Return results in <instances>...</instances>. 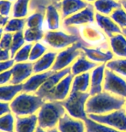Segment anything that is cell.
<instances>
[{"mask_svg":"<svg viewBox=\"0 0 126 132\" xmlns=\"http://www.w3.org/2000/svg\"><path fill=\"white\" fill-rule=\"evenodd\" d=\"M15 116L12 112L0 117V131L15 132Z\"/></svg>","mask_w":126,"mask_h":132,"instance_id":"obj_30","label":"cell"},{"mask_svg":"<svg viewBox=\"0 0 126 132\" xmlns=\"http://www.w3.org/2000/svg\"><path fill=\"white\" fill-rule=\"evenodd\" d=\"M106 68V64H103L101 65H98L92 71L90 76V87H89L90 89L88 92L90 96H94L102 92V89H103L102 83L104 81Z\"/></svg>","mask_w":126,"mask_h":132,"instance_id":"obj_15","label":"cell"},{"mask_svg":"<svg viewBox=\"0 0 126 132\" xmlns=\"http://www.w3.org/2000/svg\"><path fill=\"white\" fill-rule=\"evenodd\" d=\"M46 22L48 31H56L60 28V15L56 5L49 4L46 7Z\"/></svg>","mask_w":126,"mask_h":132,"instance_id":"obj_23","label":"cell"},{"mask_svg":"<svg viewBox=\"0 0 126 132\" xmlns=\"http://www.w3.org/2000/svg\"><path fill=\"white\" fill-rule=\"evenodd\" d=\"M119 1H122V0H119Z\"/></svg>","mask_w":126,"mask_h":132,"instance_id":"obj_55","label":"cell"},{"mask_svg":"<svg viewBox=\"0 0 126 132\" xmlns=\"http://www.w3.org/2000/svg\"><path fill=\"white\" fill-rule=\"evenodd\" d=\"M84 123H85L86 125L87 132H124L116 130L114 128L109 127L107 125H102V123H99L89 118L84 120Z\"/></svg>","mask_w":126,"mask_h":132,"instance_id":"obj_28","label":"cell"},{"mask_svg":"<svg viewBox=\"0 0 126 132\" xmlns=\"http://www.w3.org/2000/svg\"><path fill=\"white\" fill-rule=\"evenodd\" d=\"M57 130L59 132H85L86 125L82 120L74 118L68 113H65L60 118Z\"/></svg>","mask_w":126,"mask_h":132,"instance_id":"obj_13","label":"cell"},{"mask_svg":"<svg viewBox=\"0 0 126 132\" xmlns=\"http://www.w3.org/2000/svg\"><path fill=\"white\" fill-rule=\"evenodd\" d=\"M98 64L97 63L89 61L87 59V57L85 54L82 53L75 61L73 63L71 67V74L74 76L81 75L82 73L88 72L89 70H94V68H96Z\"/></svg>","mask_w":126,"mask_h":132,"instance_id":"obj_21","label":"cell"},{"mask_svg":"<svg viewBox=\"0 0 126 132\" xmlns=\"http://www.w3.org/2000/svg\"><path fill=\"white\" fill-rule=\"evenodd\" d=\"M0 132H2V131H0Z\"/></svg>","mask_w":126,"mask_h":132,"instance_id":"obj_56","label":"cell"},{"mask_svg":"<svg viewBox=\"0 0 126 132\" xmlns=\"http://www.w3.org/2000/svg\"><path fill=\"white\" fill-rule=\"evenodd\" d=\"M8 1H10V2H12V1H15V0H8Z\"/></svg>","mask_w":126,"mask_h":132,"instance_id":"obj_53","label":"cell"},{"mask_svg":"<svg viewBox=\"0 0 126 132\" xmlns=\"http://www.w3.org/2000/svg\"><path fill=\"white\" fill-rule=\"evenodd\" d=\"M47 132H59V130H57V128H53V129H51V130H48Z\"/></svg>","mask_w":126,"mask_h":132,"instance_id":"obj_49","label":"cell"},{"mask_svg":"<svg viewBox=\"0 0 126 132\" xmlns=\"http://www.w3.org/2000/svg\"><path fill=\"white\" fill-rule=\"evenodd\" d=\"M52 70H47L42 73L33 74L25 82L22 83L23 92L26 93L35 94L39 90V88L43 85V83L47 80V78L53 73Z\"/></svg>","mask_w":126,"mask_h":132,"instance_id":"obj_14","label":"cell"},{"mask_svg":"<svg viewBox=\"0 0 126 132\" xmlns=\"http://www.w3.org/2000/svg\"><path fill=\"white\" fill-rule=\"evenodd\" d=\"M12 38H13L12 33L5 32L3 34L2 39H1V40H0V48L10 50V46H11Z\"/></svg>","mask_w":126,"mask_h":132,"instance_id":"obj_39","label":"cell"},{"mask_svg":"<svg viewBox=\"0 0 126 132\" xmlns=\"http://www.w3.org/2000/svg\"><path fill=\"white\" fill-rule=\"evenodd\" d=\"M124 105H125V109H126V100H125V104Z\"/></svg>","mask_w":126,"mask_h":132,"instance_id":"obj_54","label":"cell"},{"mask_svg":"<svg viewBox=\"0 0 126 132\" xmlns=\"http://www.w3.org/2000/svg\"><path fill=\"white\" fill-rule=\"evenodd\" d=\"M124 104L125 98L112 95L108 92L104 91L89 97L86 103V112L88 115H104L122 109Z\"/></svg>","mask_w":126,"mask_h":132,"instance_id":"obj_1","label":"cell"},{"mask_svg":"<svg viewBox=\"0 0 126 132\" xmlns=\"http://www.w3.org/2000/svg\"><path fill=\"white\" fill-rule=\"evenodd\" d=\"M30 0H15L12 7V16L24 18L28 15V4Z\"/></svg>","mask_w":126,"mask_h":132,"instance_id":"obj_29","label":"cell"},{"mask_svg":"<svg viewBox=\"0 0 126 132\" xmlns=\"http://www.w3.org/2000/svg\"><path fill=\"white\" fill-rule=\"evenodd\" d=\"M90 97L87 92L70 91L69 96L61 101L62 105L66 110V112L72 118L77 119L86 120L88 113L86 112V103Z\"/></svg>","mask_w":126,"mask_h":132,"instance_id":"obj_4","label":"cell"},{"mask_svg":"<svg viewBox=\"0 0 126 132\" xmlns=\"http://www.w3.org/2000/svg\"><path fill=\"white\" fill-rule=\"evenodd\" d=\"M26 25V19L25 18H11L8 21L7 24L4 28V32L6 33H16L20 31H23Z\"/></svg>","mask_w":126,"mask_h":132,"instance_id":"obj_32","label":"cell"},{"mask_svg":"<svg viewBox=\"0 0 126 132\" xmlns=\"http://www.w3.org/2000/svg\"><path fill=\"white\" fill-rule=\"evenodd\" d=\"M109 39L112 52L117 57L126 59V37L123 34H116Z\"/></svg>","mask_w":126,"mask_h":132,"instance_id":"obj_25","label":"cell"},{"mask_svg":"<svg viewBox=\"0 0 126 132\" xmlns=\"http://www.w3.org/2000/svg\"><path fill=\"white\" fill-rule=\"evenodd\" d=\"M80 34L84 40L92 45H97L105 39L103 34L91 25L82 27L80 29Z\"/></svg>","mask_w":126,"mask_h":132,"instance_id":"obj_22","label":"cell"},{"mask_svg":"<svg viewBox=\"0 0 126 132\" xmlns=\"http://www.w3.org/2000/svg\"><path fill=\"white\" fill-rule=\"evenodd\" d=\"M22 92H23L22 84H10L0 86V101L10 103Z\"/></svg>","mask_w":126,"mask_h":132,"instance_id":"obj_24","label":"cell"},{"mask_svg":"<svg viewBox=\"0 0 126 132\" xmlns=\"http://www.w3.org/2000/svg\"><path fill=\"white\" fill-rule=\"evenodd\" d=\"M90 73L86 72L74 76L71 86V91L87 92L90 87Z\"/></svg>","mask_w":126,"mask_h":132,"instance_id":"obj_27","label":"cell"},{"mask_svg":"<svg viewBox=\"0 0 126 132\" xmlns=\"http://www.w3.org/2000/svg\"><path fill=\"white\" fill-rule=\"evenodd\" d=\"M106 65L107 69L126 77V59L111 60Z\"/></svg>","mask_w":126,"mask_h":132,"instance_id":"obj_34","label":"cell"},{"mask_svg":"<svg viewBox=\"0 0 126 132\" xmlns=\"http://www.w3.org/2000/svg\"><path fill=\"white\" fill-rule=\"evenodd\" d=\"M33 45L32 43H28L24 45L22 48H20L17 51L16 53L15 54L13 59L15 60V63H24L29 60L30 52L32 50Z\"/></svg>","mask_w":126,"mask_h":132,"instance_id":"obj_36","label":"cell"},{"mask_svg":"<svg viewBox=\"0 0 126 132\" xmlns=\"http://www.w3.org/2000/svg\"><path fill=\"white\" fill-rule=\"evenodd\" d=\"M9 20V16H4L0 14V27H5Z\"/></svg>","mask_w":126,"mask_h":132,"instance_id":"obj_45","label":"cell"},{"mask_svg":"<svg viewBox=\"0 0 126 132\" xmlns=\"http://www.w3.org/2000/svg\"><path fill=\"white\" fill-rule=\"evenodd\" d=\"M45 100L36 94L22 92L10 103L11 112L15 117L37 114Z\"/></svg>","mask_w":126,"mask_h":132,"instance_id":"obj_2","label":"cell"},{"mask_svg":"<svg viewBox=\"0 0 126 132\" xmlns=\"http://www.w3.org/2000/svg\"><path fill=\"white\" fill-rule=\"evenodd\" d=\"M10 112H11L10 103L0 101V117L3 115L7 114V113H10Z\"/></svg>","mask_w":126,"mask_h":132,"instance_id":"obj_43","label":"cell"},{"mask_svg":"<svg viewBox=\"0 0 126 132\" xmlns=\"http://www.w3.org/2000/svg\"><path fill=\"white\" fill-rule=\"evenodd\" d=\"M122 34L126 37V28H122Z\"/></svg>","mask_w":126,"mask_h":132,"instance_id":"obj_51","label":"cell"},{"mask_svg":"<svg viewBox=\"0 0 126 132\" xmlns=\"http://www.w3.org/2000/svg\"><path fill=\"white\" fill-rule=\"evenodd\" d=\"M25 42L26 41L24 39L23 31H20V32H16V33L13 34L11 46H10V55H11L12 59L18 50L20 48H22V47L24 46Z\"/></svg>","mask_w":126,"mask_h":132,"instance_id":"obj_33","label":"cell"},{"mask_svg":"<svg viewBox=\"0 0 126 132\" xmlns=\"http://www.w3.org/2000/svg\"><path fill=\"white\" fill-rule=\"evenodd\" d=\"M95 21L99 27L109 38L116 34H122L121 28L107 15H104L97 12L95 14Z\"/></svg>","mask_w":126,"mask_h":132,"instance_id":"obj_16","label":"cell"},{"mask_svg":"<svg viewBox=\"0 0 126 132\" xmlns=\"http://www.w3.org/2000/svg\"><path fill=\"white\" fill-rule=\"evenodd\" d=\"M95 1H96V0H86V2H90V3H91V2H94V3Z\"/></svg>","mask_w":126,"mask_h":132,"instance_id":"obj_52","label":"cell"},{"mask_svg":"<svg viewBox=\"0 0 126 132\" xmlns=\"http://www.w3.org/2000/svg\"><path fill=\"white\" fill-rule=\"evenodd\" d=\"M24 39L26 42L33 43V42H39L44 39L45 34L43 29L41 28H27L23 31Z\"/></svg>","mask_w":126,"mask_h":132,"instance_id":"obj_31","label":"cell"},{"mask_svg":"<svg viewBox=\"0 0 126 132\" xmlns=\"http://www.w3.org/2000/svg\"><path fill=\"white\" fill-rule=\"evenodd\" d=\"M94 20H95V13H94V5L88 4V7L64 19V24L65 26L84 25L93 23Z\"/></svg>","mask_w":126,"mask_h":132,"instance_id":"obj_11","label":"cell"},{"mask_svg":"<svg viewBox=\"0 0 126 132\" xmlns=\"http://www.w3.org/2000/svg\"><path fill=\"white\" fill-rule=\"evenodd\" d=\"M81 50L83 52L85 56L94 63H103L106 64L113 59V52L111 51H101L99 48H88L82 46Z\"/></svg>","mask_w":126,"mask_h":132,"instance_id":"obj_17","label":"cell"},{"mask_svg":"<svg viewBox=\"0 0 126 132\" xmlns=\"http://www.w3.org/2000/svg\"><path fill=\"white\" fill-rule=\"evenodd\" d=\"M88 118L99 123L126 132V113L123 109L113 111L104 115L89 114Z\"/></svg>","mask_w":126,"mask_h":132,"instance_id":"obj_6","label":"cell"},{"mask_svg":"<svg viewBox=\"0 0 126 132\" xmlns=\"http://www.w3.org/2000/svg\"><path fill=\"white\" fill-rule=\"evenodd\" d=\"M111 18L122 28H126V11L124 9L119 8L111 14Z\"/></svg>","mask_w":126,"mask_h":132,"instance_id":"obj_38","label":"cell"},{"mask_svg":"<svg viewBox=\"0 0 126 132\" xmlns=\"http://www.w3.org/2000/svg\"><path fill=\"white\" fill-rule=\"evenodd\" d=\"M70 73H71V69L70 67H68L66 69H64L62 70L59 71H54L51 76L47 78V80L43 83L39 90L36 92V94L41 97L42 99L45 100V98L47 96L50 92L55 88V86L62 80L63 78L65 77L67 75H69Z\"/></svg>","mask_w":126,"mask_h":132,"instance_id":"obj_12","label":"cell"},{"mask_svg":"<svg viewBox=\"0 0 126 132\" xmlns=\"http://www.w3.org/2000/svg\"><path fill=\"white\" fill-rule=\"evenodd\" d=\"M12 4L8 0H0V14L4 16H9Z\"/></svg>","mask_w":126,"mask_h":132,"instance_id":"obj_40","label":"cell"},{"mask_svg":"<svg viewBox=\"0 0 126 132\" xmlns=\"http://www.w3.org/2000/svg\"><path fill=\"white\" fill-rule=\"evenodd\" d=\"M82 46L83 44L79 40L58 52L51 70L59 71L69 67L77 57H80L83 53V52L81 50V47Z\"/></svg>","mask_w":126,"mask_h":132,"instance_id":"obj_5","label":"cell"},{"mask_svg":"<svg viewBox=\"0 0 126 132\" xmlns=\"http://www.w3.org/2000/svg\"><path fill=\"white\" fill-rule=\"evenodd\" d=\"M47 51V47L45 46L43 44L40 43V42H36L33 45L32 50L30 52L29 56V61L30 62H35L41 57L43 55L46 53Z\"/></svg>","mask_w":126,"mask_h":132,"instance_id":"obj_37","label":"cell"},{"mask_svg":"<svg viewBox=\"0 0 126 132\" xmlns=\"http://www.w3.org/2000/svg\"><path fill=\"white\" fill-rule=\"evenodd\" d=\"M44 18V14L42 12H35L27 17V19H26V25H27L28 28H41L42 29Z\"/></svg>","mask_w":126,"mask_h":132,"instance_id":"obj_35","label":"cell"},{"mask_svg":"<svg viewBox=\"0 0 126 132\" xmlns=\"http://www.w3.org/2000/svg\"><path fill=\"white\" fill-rule=\"evenodd\" d=\"M45 1L50 3V4H54V5H56L57 4H59V3H61V2H60L61 0H45Z\"/></svg>","mask_w":126,"mask_h":132,"instance_id":"obj_46","label":"cell"},{"mask_svg":"<svg viewBox=\"0 0 126 132\" xmlns=\"http://www.w3.org/2000/svg\"><path fill=\"white\" fill-rule=\"evenodd\" d=\"M4 28H3L2 27H0V40H1L2 39V36H3V34H4Z\"/></svg>","mask_w":126,"mask_h":132,"instance_id":"obj_50","label":"cell"},{"mask_svg":"<svg viewBox=\"0 0 126 132\" xmlns=\"http://www.w3.org/2000/svg\"><path fill=\"white\" fill-rule=\"evenodd\" d=\"M121 4H122V6H123V8L124 9V10L126 11V0H122L121 2Z\"/></svg>","mask_w":126,"mask_h":132,"instance_id":"obj_48","label":"cell"},{"mask_svg":"<svg viewBox=\"0 0 126 132\" xmlns=\"http://www.w3.org/2000/svg\"><path fill=\"white\" fill-rule=\"evenodd\" d=\"M11 76H12V73L11 70H6L3 73H0V86L5 85L6 83L10 82V80H11Z\"/></svg>","mask_w":126,"mask_h":132,"instance_id":"obj_41","label":"cell"},{"mask_svg":"<svg viewBox=\"0 0 126 132\" xmlns=\"http://www.w3.org/2000/svg\"><path fill=\"white\" fill-rule=\"evenodd\" d=\"M88 5V4L84 0H62L60 3L62 17L65 19L85 9Z\"/></svg>","mask_w":126,"mask_h":132,"instance_id":"obj_18","label":"cell"},{"mask_svg":"<svg viewBox=\"0 0 126 132\" xmlns=\"http://www.w3.org/2000/svg\"><path fill=\"white\" fill-rule=\"evenodd\" d=\"M44 41L50 47L56 50L67 48L75 42L79 41V37L75 34H68L60 30L48 31L45 34Z\"/></svg>","mask_w":126,"mask_h":132,"instance_id":"obj_7","label":"cell"},{"mask_svg":"<svg viewBox=\"0 0 126 132\" xmlns=\"http://www.w3.org/2000/svg\"><path fill=\"white\" fill-rule=\"evenodd\" d=\"M38 127L37 114L26 117H16L15 132H35Z\"/></svg>","mask_w":126,"mask_h":132,"instance_id":"obj_19","label":"cell"},{"mask_svg":"<svg viewBox=\"0 0 126 132\" xmlns=\"http://www.w3.org/2000/svg\"><path fill=\"white\" fill-rule=\"evenodd\" d=\"M35 132H47V130H45V129H43V128L40 127V126H38V127L36 128V130H35Z\"/></svg>","mask_w":126,"mask_h":132,"instance_id":"obj_47","label":"cell"},{"mask_svg":"<svg viewBox=\"0 0 126 132\" xmlns=\"http://www.w3.org/2000/svg\"><path fill=\"white\" fill-rule=\"evenodd\" d=\"M94 8L99 14L107 15L112 14L115 10L122 8V4L115 0H96L94 3Z\"/></svg>","mask_w":126,"mask_h":132,"instance_id":"obj_26","label":"cell"},{"mask_svg":"<svg viewBox=\"0 0 126 132\" xmlns=\"http://www.w3.org/2000/svg\"><path fill=\"white\" fill-rule=\"evenodd\" d=\"M12 73L10 84H22L33 73V63L24 62L15 63L10 69Z\"/></svg>","mask_w":126,"mask_h":132,"instance_id":"obj_10","label":"cell"},{"mask_svg":"<svg viewBox=\"0 0 126 132\" xmlns=\"http://www.w3.org/2000/svg\"><path fill=\"white\" fill-rule=\"evenodd\" d=\"M66 110L61 101H45L37 112L38 126L48 130L56 128Z\"/></svg>","mask_w":126,"mask_h":132,"instance_id":"obj_3","label":"cell"},{"mask_svg":"<svg viewBox=\"0 0 126 132\" xmlns=\"http://www.w3.org/2000/svg\"><path fill=\"white\" fill-rule=\"evenodd\" d=\"M14 64H15L14 59H10V60H8V61L0 62V73H3V72H4V71L10 70Z\"/></svg>","mask_w":126,"mask_h":132,"instance_id":"obj_42","label":"cell"},{"mask_svg":"<svg viewBox=\"0 0 126 132\" xmlns=\"http://www.w3.org/2000/svg\"><path fill=\"white\" fill-rule=\"evenodd\" d=\"M10 59H12L10 50L0 48V62L8 61V60H10Z\"/></svg>","mask_w":126,"mask_h":132,"instance_id":"obj_44","label":"cell"},{"mask_svg":"<svg viewBox=\"0 0 126 132\" xmlns=\"http://www.w3.org/2000/svg\"><path fill=\"white\" fill-rule=\"evenodd\" d=\"M104 91L126 98V81L114 71L106 68L104 76Z\"/></svg>","mask_w":126,"mask_h":132,"instance_id":"obj_8","label":"cell"},{"mask_svg":"<svg viewBox=\"0 0 126 132\" xmlns=\"http://www.w3.org/2000/svg\"><path fill=\"white\" fill-rule=\"evenodd\" d=\"M57 53L55 52H47L37 61L33 62V73H42L52 69L56 60Z\"/></svg>","mask_w":126,"mask_h":132,"instance_id":"obj_20","label":"cell"},{"mask_svg":"<svg viewBox=\"0 0 126 132\" xmlns=\"http://www.w3.org/2000/svg\"><path fill=\"white\" fill-rule=\"evenodd\" d=\"M74 76L71 73L64 77L55 88L47 94L45 98V101H63L69 96L70 91H71L72 81Z\"/></svg>","mask_w":126,"mask_h":132,"instance_id":"obj_9","label":"cell"}]
</instances>
